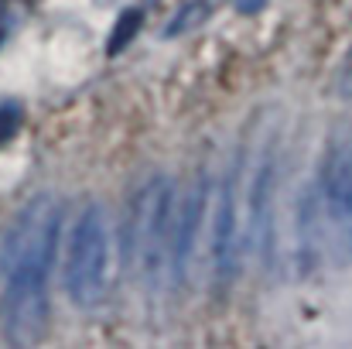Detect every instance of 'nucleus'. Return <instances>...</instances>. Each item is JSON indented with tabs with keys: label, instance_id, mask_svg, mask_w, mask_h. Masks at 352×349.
I'll return each instance as SVG.
<instances>
[{
	"label": "nucleus",
	"instance_id": "f257e3e1",
	"mask_svg": "<svg viewBox=\"0 0 352 349\" xmlns=\"http://www.w3.org/2000/svg\"><path fill=\"white\" fill-rule=\"evenodd\" d=\"M62 202L41 192L21 206L3 236V329L14 346H31L48 326V277L58 250Z\"/></svg>",
	"mask_w": 352,
	"mask_h": 349
},
{
	"label": "nucleus",
	"instance_id": "f03ea898",
	"mask_svg": "<svg viewBox=\"0 0 352 349\" xmlns=\"http://www.w3.org/2000/svg\"><path fill=\"white\" fill-rule=\"evenodd\" d=\"M175 209V185L164 175H154L130 206V226H126V253L137 267V274L147 284H157L168 267V226Z\"/></svg>",
	"mask_w": 352,
	"mask_h": 349
},
{
	"label": "nucleus",
	"instance_id": "7ed1b4c3",
	"mask_svg": "<svg viewBox=\"0 0 352 349\" xmlns=\"http://www.w3.org/2000/svg\"><path fill=\"white\" fill-rule=\"evenodd\" d=\"M110 288V220L103 206H86L79 216L69 257H65V291L79 308H96Z\"/></svg>",
	"mask_w": 352,
	"mask_h": 349
},
{
	"label": "nucleus",
	"instance_id": "20e7f679",
	"mask_svg": "<svg viewBox=\"0 0 352 349\" xmlns=\"http://www.w3.org/2000/svg\"><path fill=\"white\" fill-rule=\"evenodd\" d=\"M243 175V223H246V243L260 250V257H270V209H274V151L270 144H260L250 154V165L239 158Z\"/></svg>",
	"mask_w": 352,
	"mask_h": 349
},
{
	"label": "nucleus",
	"instance_id": "39448f33",
	"mask_svg": "<svg viewBox=\"0 0 352 349\" xmlns=\"http://www.w3.org/2000/svg\"><path fill=\"white\" fill-rule=\"evenodd\" d=\"M243 175H239V158L226 171L219 192H216V220H212V260L219 281H233L239 271V246H243Z\"/></svg>",
	"mask_w": 352,
	"mask_h": 349
},
{
	"label": "nucleus",
	"instance_id": "423d86ee",
	"mask_svg": "<svg viewBox=\"0 0 352 349\" xmlns=\"http://www.w3.org/2000/svg\"><path fill=\"white\" fill-rule=\"evenodd\" d=\"M322 195H325L329 220L339 230L352 233V137L339 140L332 147L329 165H325V178H322Z\"/></svg>",
	"mask_w": 352,
	"mask_h": 349
},
{
	"label": "nucleus",
	"instance_id": "0eeeda50",
	"mask_svg": "<svg viewBox=\"0 0 352 349\" xmlns=\"http://www.w3.org/2000/svg\"><path fill=\"white\" fill-rule=\"evenodd\" d=\"M206 206H209V182L202 178V182L192 189V195H188V202H185V209H182V216H178V226H175L171 267H175V281H178V284L188 281V264H192V253H195L199 226H202V220H206Z\"/></svg>",
	"mask_w": 352,
	"mask_h": 349
},
{
	"label": "nucleus",
	"instance_id": "6e6552de",
	"mask_svg": "<svg viewBox=\"0 0 352 349\" xmlns=\"http://www.w3.org/2000/svg\"><path fill=\"white\" fill-rule=\"evenodd\" d=\"M140 24H144V14H140L137 7H126V10L120 14V21H117V28H113V34H110V41H107V52H110V55L123 52V48L140 34Z\"/></svg>",
	"mask_w": 352,
	"mask_h": 349
},
{
	"label": "nucleus",
	"instance_id": "1a4fd4ad",
	"mask_svg": "<svg viewBox=\"0 0 352 349\" xmlns=\"http://www.w3.org/2000/svg\"><path fill=\"white\" fill-rule=\"evenodd\" d=\"M209 17V0H195V3H185V10L164 28V34L168 38H175V34H182V31H188V28H195V24H202Z\"/></svg>",
	"mask_w": 352,
	"mask_h": 349
},
{
	"label": "nucleus",
	"instance_id": "9d476101",
	"mask_svg": "<svg viewBox=\"0 0 352 349\" xmlns=\"http://www.w3.org/2000/svg\"><path fill=\"white\" fill-rule=\"evenodd\" d=\"M17 130H21V107L17 103H3L0 107V147L10 144Z\"/></svg>",
	"mask_w": 352,
	"mask_h": 349
},
{
	"label": "nucleus",
	"instance_id": "9b49d317",
	"mask_svg": "<svg viewBox=\"0 0 352 349\" xmlns=\"http://www.w3.org/2000/svg\"><path fill=\"white\" fill-rule=\"evenodd\" d=\"M336 86H339V96H342V100H352V48L346 52V59H342V65H339Z\"/></svg>",
	"mask_w": 352,
	"mask_h": 349
},
{
	"label": "nucleus",
	"instance_id": "f8f14e48",
	"mask_svg": "<svg viewBox=\"0 0 352 349\" xmlns=\"http://www.w3.org/2000/svg\"><path fill=\"white\" fill-rule=\"evenodd\" d=\"M263 3H267V0H233V7L239 10V14H256Z\"/></svg>",
	"mask_w": 352,
	"mask_h": 349
},
{
	"label": "nucleus",
	"instance_id": "ddd939ff",
	"mask_svg": "<svg viewBox=\"0 0 352 349\" xmlns=\"http://www.w3.org/2000/svg\"><path fill=\"white\" fill-rule=\"evenodd\" d=\"M3 31H7V28H3V21H0V41H3V38H7V34H3Z\"/></svg>",
	"mask_w": 352,
	"mask_h": 349
}]
</instances>
